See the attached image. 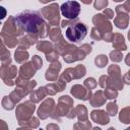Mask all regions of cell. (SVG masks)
Here are the masks:
<instances>
[{
    "label": "cell",
    "instance_id": "obj_1",
    "mask_svg": "<svg viewBox=\"0 0 130 130\" xmlns=\"http://www.w3.org/2000/svg\"><path fill=\"white\" fill-rule=\"evenodd\" d=\"M16 22L22 36L28 34L37 39H44L49 36L51 25L46 21L41 12L36 10H24L15 16Z\"/></svg>",
    "mask_w": 130,
    "mask_h": 130
},
{
    "label": "cell",
    "instance_id": "obj_2",
    "mask_svg": "<svg viewBox=\"0 0 130 130\" xmlns=\"http://www.w3.org/2000/svg\"><path fill=\"white\" fill-rule=\"evenodd\" d=\"M86 34H87V26L83 22L79 21L77 18L74 19L73 22L66 27V31H65L67 40L72 43H77L82 41L86 37Z\"/></svg>",
    "mask_w": 130,
    "mask_h": 130
},
{
    "label": "cell",
    "instance_id": "obj_3",
    "mask_svg": "<svg viewBox=\"0 0 130 130\" xmlns=\"http://www.w3.org/2000/svg\"><path fill=\"white\" fill-rule=\"evenodd\" d=\"M72 107H73V100L69 95H61L58 99V104L57 106H55V109L50 117L54 120H60L62 117L67 115V113Z\"/></svg>",
    "mask_w": 130,
    "mask_h": 130
},
{
    "label": "cell",
    "instance_id": "obj_4",
    "mask_svg": "<svg viewBox=\"0 0 130 130\" xmlns=\"http://www.w3.org/2000/svg\"><path fill=\"white\" fill-rule=\"evenodd\" d=\"M36 103L29 101H25L19 104L15 110V117L17 119L18 125L20 126L22 123L26 122L30 117H32L34 112L36 111Z\"/></svg>",
    "mask_w": 130,
    "mask_h": 130
},
{
    "label": "cell",
    "instance_id": "obj_5",
    "mask_svg": "<svg viewBox=\"0 0 130 130\" xmlns=\"http://www.w3.org/2000/svg\"><path fill=\"white\" fill-rule=\"evenodd\" d=\"M60 7L57 3L49 4L41 9V13L51 26H58L60 23Z\"/></svg>",
    "mask_w": 130,
    "mask_h": 130
},
{
    "label": "cell",
    "instance_id": "obj_6",
    "mask_svg": "<svg viewBox=\"0 0 130 130\" xmlns=\"http://www.w3.org/2000/svg\"><path fill=\"white\" fill-rule=\"evenodd\" d=\"M108 87H112L117 90L123 89L124 87L121 69L116 64H112L108 67Z\"/></svg>",
    "mask_w": 130,
    "mask_h": 130
},
{
    "label": "cell",
    "instance_id": "obj_7",
    "mask_svg": "<svg viewBox=\"0 0 130 130\" xmlns=\"http://www.w3.org/2000/svg\"><path fill=\"white\" fill-rule=\"evenodd\" d=\"M91 51H92L91 45L85 43V44L81 45L80 47H77L76 50L64 55L63 59L66 63H73V62H76V61H81L85 58L86 55L90 54Z\"/></svg>",
    "mask_w": 130,
    "mask_h": 130
},
{
    "label": "cell",
    "instance_id": "obj_8",
    "mask_svg": "<svg viewBox=\"0 0 130 130\" xmlns=\"http://www.w3.org/2000/svg\"><path fill=\"white\" fill-rule=\"evenodd\" d=\"M85 74H86V68H85V66L82 65V64H79V65H76L75 67L66 68L61 73V75L59 76V78L63 79L66 82H70L72 79H80Z\"/></svg>",
    "mask_w": 130,
    "mask_h": 130
},
{
    "label": "cell",
    "instance_id": "obj_9",
    "mask_svg": "<svg viewBox=\"0 0 130 130\" xmlns=\"http://www.w3.org/2000/svg\"><path fill=\"white\" fill-rule=\"evenodd\" d=\"M80 4L77 1H66L60 7L62 15L66 19H76L80 13Z\"/></svg>",
    "mask_w": 130,
    "mask_h": 130
},
{
    "label": "cell",
    "instance_id": "obj_10",
    "mask_svg": "<svg viewBox=\"0 0 130 130\" xmlns=\"http://www.w3.org/2000/svg\"><path fill=\"white\" fill-rule=\"evenodd\" d=\"M17 75V68L15 65H1L0 68V76L3 82L8 86H13L15 83Z\"/></svg>",
    "mask_w": 130,
    "mask_h": 130
},
{
    "label": "cell",
    "instance_id": "obj_11",
    "mask_svg": "<svg viewBox=\"0 0 130 130\" xmlns=\"http://www.w3.org/2000/svg\"><path fill=\"white\" fill-rule=\"evenodd\" d=\"M1 35L5 36H12V37H21L22 32L16 22L15 16H8V19L4 22L2 29H1Z\"/></svg>",
    "mask_w": 130,
    "mask_h": 130
},
{
    "label": "cell",
    "instance_id": "obj_12",
    "mask_svg": "<svg viewBox=\"0 0 130 130\" xmlns=\"http://www.w3.org/2000/svg\"><path fill=\"white\" fill-rule=\"evenodd\" d=\"M115 11L116 16L114 18V24L121 29L127 28L129 24V13L123 8V5H117Z\"/></svg>",
    "mask_w": 130,
    "mask_h": 130
},
{
    "label": "cell",
    "instance_id": "obj_13",
    "mask_svg": "<svg viewBox=\"0 0 130 130\" xmlns=\"http://www.w3.org/2000/svg\"><path fill=\"white\" fill-rule=\"evenodd\" d=\"M55 109V101L52 98H48L41 103V106L37 110L38 117L41 120H46L48 117L51 116L52 112Z\"/></svg>",
    "mask_w": 130,
    "mask_h": 130
},
{
    "label": "cell",
    "instance_id": "obj_14",
    "mask_svg": "<svg viewBox=\"0 0 130 130\" xmlns=\"http://www.w3.org/2000/svg\"><path fill=\"white\" fill-rule=\"evenodd\" d=\"M92 23L103 34L108 32V31H112V29H113V24L111 23L110 19L107 18L103 13L94 14L92 16Z\"/></svg>",
    "mask_w": 130,
    "mask_h": 130
},
{
    "label": "cell",
    "instance_id": "obj_15",
    "mask_svg": "<svg viewBox=\"0 0 130 130\" xmlns=\"http://www.w3.org/2000/svg\"><path fill=\"white\" fill-rule=\"evenodd\" d=\"M70 92L74 98L82 101H89V99L92 95L91 89L86 88L84 85H81V84H74L71 87Z\"/></svg>",
    "mask_w": 130,
    "mask_h": 130
},
{
    "label": "cell",
    "instance_id": "obj_16",
    "mask_svg": "<svg viewBox=\"0 0 130 130\" xmlns=\"http://www.w3.org/2000/svg\"><path fill=\"white\" fill-rule=\"evenodd\" d=\"M61 67H62V65L59 61L51 63V65L45 72V78L48 81H56L59 78V73H60Z\"/></svg>",
    "mask_w": 130,
    "mask_h": 130
},
{
    "label": "cell",
    "instance_id": "obj_17",
    "mask_svg": "<svg viewBox=\"0 0 130 130\" xmlns=\"http://www.w3.org/2000/svg\"><path fill=\"white\" fill-rule=\"evenodd\" d=\"M54 48H55V50H56L61 56H64V55H66V54H68V53H70V52H72V51H74V50L77 49L76 46H74L73 44L68 43L67 41H65L64 38H62L59 42L55 43Z\"/></svg>",
    "mask_w": 130,
    "mask_h": 130
},
{
    "label": "cell",
    "instance_id": "obj_18",
    "mask_svg": "<svg viewBox=\"0 0 130 130\" xmlns=\"http://www.w3.org/2000/svg\"><path fill=\"white\" fill-rule=\"evenodd\" d=\"M38 69L35 67V65L32 64L31 61L29 62H24L20 68H19V71H18V76L22 77V78H25V79H31L32 76L36 74V71Z\"/></svg>",
    "mask_w": 130,
    "mask_h": 130
},
{
    "label": "cell",
    "instance_id": "obj_19",
    "mask_svg": "<svg viewBox=\"0 0 130 130\" xmlns=\"http://www.w3.org/2000/svg\"><path fill=\"white\" fill-rule=\"evenodd\" d=\"M90 119L96 124L106 125L110 122V115L104 110H93L90 113Z\"/></svg>",
    "mask_w": 130,
    "mask_h": 130
},
{
    "label": "cell",
    "instance_id": "obj_20",
    "mask_svg": "<svg viewBox=\"0 0 130 130\" xmlns=\"http://www.w3.org/2000/svg\"><path fill=\"white\" fill-rule=\"evenodd\" d=\"M106 100H107V98H106L104 91L98 90L94 93H92L91 98L89 99V104L93 108H99V107H102L106 104Z\"/></svg>",
    "mask_w": 130,
    "mask_h": 130
},
{
    "label": "cell",
    "instance_id": "obj_21",
    "mask_svg": "<svg viewBox=\"0 0 130 130\" xmlns=\"http://www.w3.org/2000/svg\"><path fill=\"white\" fill-rule=\"evenodd\" d=\"M38 43V39L28 35V34H25L23 36H21L18 40V45H17V48L19 49H23V50H26L28 49L30 46H32L34 44H37Z\"/></svg>",
    "mask_w": 130,
    "mask_h": 130
},
{
    "label": "cell",
    "instance_id": "obj_22",
    "mask_svg": "<svg viewBox=\"0 0 130 130\" xmlns=\"http://www.w3.org/2000/svg\"><path fill=\"white\" fill-rule=\"evenodd\" d=\"M112 45H113V48L116 49V50H120V51H126L127 50V46H126V43H125V38L120 32L114 34V39H113Z\"/></svg>",
    "mask_w": 130,
    "mask_h": 130
},
{
    "label": "cell",
    "instance_id": "obj_23",
    "mask_svg": "<svg viewBox=\"0 0 130 130\" xmlns=\"http://www.w3.org/2000/svg\"><path fill=\"white\" fill-rule=\"evenodd\" d=\"M48 95V92H47V89H46V86H41L39 87L38 89L36 90H32L30 93H29V100L34 103H40L44 98H46Z\"/></svg>",
    "mask_w": 130,
    "mask_h": 130
},
{
    "label": "cell",
    "instance_id": "obj_24",
    "mask_svg": "<svg viewBox=\"0 0 130 130\" xmlns=\"http://www.w3.org/2000/svg\"><path fill=\"white\" fill-rule=\"evenodd\" d=\"M27 94H28V92H27L24 88L16 86V88L10 92L9 96H10V99L13 101L14 104H17V103H19V102L22 100V98H24V96L27 95Z\"/></svg>",
    "mask_w": 130,
    "mask_h": 130
},
{
    "label": "cell",
    "instance_id": "obj_25",
    "mask_svg": "<svg viewBox=\"0 0 130 130\" xmlns=\"http://www.w3.org/2000/svg\"><path fill=\"white\" fill-rule=\"evenodd\" d=\"M54 49H55L54 45L49 41H38L37 43V50L40 52H43L45 55L50 53Z\"/></svg>",
    "mask_w": 130,
    "mask_h": 130
},
{
    "label": "cell",
    "instance_id": "obj_26",
    "mask_svg": "<svg viewBox=\"0 0 130 130\" xmlns=\"http://www.w3.org/2000/svg\"><path fill=\"white\" fill-rule=\"evenodd\" d=\"M1 65H10L11 64V57H10V52L6 48L5 44L1 42Z\"/></svg>",
    "mask_w": 130,
    "mask_h": 130
},
{
    "label": "cell",
    "instance_id": "obj_27",
    "mask_svg": "<svg viewBox=\"0 0 130 130\" xmlns=\"http://www.w3.org/2000/svg\"><path fill=\"white\" fill-rule=\"evenodd\" d=\"M28 57H29V54H28V52L26 50L17 48L16 51L14 52V60L16 61V63L23 64L24 62L27 61Z\"/></svg>",
    "mask_w": 130,
    "mask_h": 130
},
{
    "label": "cell",
    "instance_id": "obj_28",
    "mask_svg": "<svg viewBox=\"0 0 130 130\" xmlns=\"http://www.w3.org/2000/svg\"><path fill=\"white\" fill-rule=\"evenodd\" d=\"M1 36V42L5 44L6 47L8 48H14L18 45V40L17 37H12V36H5V35H0Z\"/></svg>",
    "mask_w": 130,
    "mask_h": 130
},
{
    "label": "cell",
    "instance_id": "obj_29",
    "mask_svg": "<svg viewBox=\"0 0 130 130\" xmlns=\"http://www.w3.org/2000/svg\"><path fill=\"white\" fill-rule=\"evenodd\" d=\"M49 38H50V40H51L52 42H54V43L59 42V41L63 38L60 27H59V26H51L50 31H49Z\"/></svg>",
    "mask_w": 130,
    "mask_h": 130
},
{
    "label": "cell",
    "instance_id": "obj_30",
    "mask_svg": "<svg viewBox=\"0 0 130 130\" xmlns=\"http://www.w3.org/2000/svg\"><path fill=\"white\" fill-rule=\"evenodd\" d=\"M39 125H40L39 117L32 116V117H30L26 122L22 123V124L20 125V128H21V129H22V128H23V129H36V128L39 127Z\"/></svg>",
    "mask_w": 130,
    "mask_h": 130
},
{
    "label": "cell",
    "instance_id": "obj_31",
    "mask_svg": "<svg viewBox=\"0 0 130 130\" xmlns=\"http://www.w3.org/2000/svg\"><path fill=\"white\" fill-rule=\"evenodd\" d=\"M76 117L78 121H87L88 120V113L87 109L84 105H77L76 106Z\"/></svg>",
    "mask_w": 130,
    "mask_h": 130
},
{
    "label": "cell",
    "instance_id": "obj_32",
    "mask_svg": "<svg viewBox=\"0 0 130 130\" xmlns=\"http://www.w3.org/2000/svg\"><path fill=\"white\" fill-rule=\"evenodd\" d=\"M119 120L123 124H130V107H125L120 111Z\"/></svg>",
    "mask_w": 130,
    "mask_h": 130
},
{
    "label": "cell",
    "instance_id": "obj_33",
    "mask_svg": "<svg viewBox=\"0 0 130 130\" xmlns=\"http://www.w3.org/2000/svg\"><path fill=\"white\" fill-rule=\"evenodd\" d=\"M108 61H109L108 56H106V55H104V54L98 55V56L94 58V64H95V66L99 67V68H104V67H106V65L108 64Z\"/></svg>",
    "mask_w": 130,
    "mask_h": 130
},
{
    "label": "cell",
    "instance_id": "obj_34",
    "mask_svg": "<svg viewBox=\"0 0 130 130\" xmlns=\"http://www.w3.org/2000/svg\"><path fill=\"white\" fill-rule=\"evenodd\" d=\"M1 105H2V107H3L5 110L11 111V110H13V109L15 108V105H16V104L13 103V101L10 99L9 95H5V96H3L2 101H1Z\"/></svg>",
    "mask_w": 130,
    "mask_h": 130
},
{
    "label": "cell",
    "instance_id": "obj_35",
    "mask_svg": "<svg viewBox=\"0 0 130 130\" xmlns=\"http://www.w3.org/2000/svg\"><path fill=\"white\" fill-rule=\"evenodd\" d=\"M91 123L87 121H78L73 125V129H77V130H89L91 129Z\"/></svg>",
    "mask_w": 130,
    "mask_h": 130
},
{
    "label": "cell",
    "instance_id": "obj_36",
    "mask_svg": "<svg viewBox=\"0 0 130 130\" xmlns=\"http://www.w3.org/2000/svg\"><path fill=\"white\" fill-rule=\"evenodd\" d=\"M109 57H110V59H111L113 62L118 63V62H121V61H122V59H123V54H122V51L115 49L114 51H111V52H110Z\"/></svg>",
    "mask_w": 130,
    "mask_h": 130
},
{
    "label": "cell",
    "instance_id": "obj_37",
    "mask_svg": "<svg viewBox=\"0 0 130 130\" xmlns=\"http://www.w3.org/2000/svg\"><path fill=\"white\" fill-rule=\"evenodd\" d=\"M106 111L107 113L110 115V116H116L117 113H118V106H117V103L114 101V102H110L107 104V107H106Z\"/></svg>",
    "mask_w": 130,
    "mask_h": 130
},
{
    "label": "cell",
    "instance_id": "obj_38",
    "mask_svg": "<svg viewBox=\"0 0 130 130\" xmlns=\"http://www.w3.org/2000/svg\"><path fill=\"white\" fill-rule=\"evenodd\" d=\"M104 93L108 100H114L118 96V90L112 87H106L104 90Z\"/></svg>",
    "mask_w": 130,
    "mask_h": 130
},
{
    "label": "cell",
    "instance_id": "obj_39",
    "mask_svg": "<svg viewBox=\"0 0 130 130\" xmlns=\"http://www.w3.org/2000/svg\"><path fill=\"white\" fill-rule=\"evenodd\" d=\"M103 32L95 26H93L90 30V38L94 41H102L103 40Z\"/></svg>",
    "mask_w": 130,
    "mask_h": 130
},
{
    "label": "cell",
    "instance_id": "obj_40",
    "mask_svg": "<svg viewBox=\"0 0 130 130\" xmlns=\"http://www.w3.org/2000/svg\"><path fill=\"white\" fill-rule=\"evenodd\" d=\"M59 56H60V54H59V53L54 49V50H53V51H51L50 53L46 54V59H47V61H48V62L53 63V62L58 61Z\"/></svg>",
    "mask_w": 130,
    "mask_h": 130
},
{
    "label": "cell",
    "instance_id": "obj_41",
    "mask_svg": "<svg viewBox=\"0 0 130 130\" xmlns=\"http://www.w3.org/2000/svg\"><path fill=\"white\" fill-rule=\"evenodd\" d=\"M96 80L93 78V77H87L84 81H83V85L86 87V88H89V89H94L96 87Z\"/></svg>",
    "mask_w": 130,
    "mask_h": 130
},
{
    "label": "cell",
    "instance_id": "obj_42",
    "mask_svg": "<svg viewBox=\"0 0 130 130\" xmlns=\"http://www.w3.org/2000/svg\"><path fill=\"white\" fill-rule=\"evenodd\" d=\"M46 89H47V92H48L49 95H55L57 92H59V89H58V87H57L56 82L47 84V85H46Z\"/></svg>",
    "mask_w": 130,
    "mask_h": 130
},
{
    "label": "cell",
    "instance_id": "obj_43",
    "mask_svg": "<svg viewBox=\"0 0 130 130\" xmlns=\"http://www.w3.org/2000/svg\"><path fill=\"white\" fill-rule=\"evenodd\" d=\"M109 4L108 0H94L93 2V8L96 10H102L105 9Z\"/></svg>",
    "mask_w": 130,
    "mask_h": 130
},
{
    "label": "cell",
    "instance_id": "obj_44",
    "mask_svg": "<svg viewBox=\"0 0 130 130\" xmlns=\"http://www.w3.org/2000/svg\"><path fill=\"white\" fill-rule=\"evenodd\" d=\"M30 61L32 62V64L35 65V67H36L38 70L42 68V66H43V60H42V58H41L40 56H38V55L32 56V58H31Z\"/></svg>",
    "mask_w": 130,
    "mask_h": 130
},
{
    "label": "cell",
    "instance_id": "obj_45",
    "mask_svg": "<svg viewBox=\"0 0 130 130\" xmlns=\"http://www.w3.org/2000/svg\"><path fill=\"white\" fill-rule=\"evenodd\" d=\"M99 84L102 88H106L108 87V75H102L99 79Z\"/></svg>",
    "mask_w": 130,
    "mask_h": 130
},
{
    "label": "cell",
    "instance_id": "obj_46",
    "mask_svg": "<svg viewBox=\"0 0 130 130\" xmlns=\"http://www.w3.org/2000/svg\"><path fill=\"white\" fill-rule=\"evenodd\" d=\"M113 39H114V32H112V31H108L103 35V40L105 42H108V43L113 42Z\"/></svg>",
    "mask_w": 130,
    "mask_h": 130
},
{
    "label": "cell",
    "instance_id": "obj_47",
    "mask_svg": "<svg viewBox=\"0 0 130 130\" xmlns=\"http://www.w3.org/2000/svg\"><path fill=\"white\" fill-rule=\"evenodd\" d=\"M103 14H104L107 18H109V19L114 18V11H113L112 9H110V8H105L104 11H103Z\"/></svg>",
    "mask_w": 130,
    "mask_h": 130
},
{
    "label": "cell",
    "instance_id": "obj_48",
    "mask_svg": "<svg viewBox=\"0 0 130 130\" xmlns=\"http://www.w3.org/2000/svg\"><path fill=\"white\" fill-rule=\"evenodd\" d=\"M75 117H76V109L72 107V108L69 110V112L67 113L66 118H68V119H74Z\"/></svg>",
    "mask_w": 130,
    "mask_h": 130
},
{
    "label": "cell",
    "instance_id": "obj_49",
    "mask_svg": "<svg viewBox=\"0 0 130 130\" xmlns=\"http://www.w3.org/2000/svg\"><path fill=\"white\" fill-rule=\"evenodd\" d=\"M123 82L124 84H127V85H130V70H128L124 75H123Z\"/></svg>",
    "mask_w": 130,
    "mask_h": 130
},
{
    "label": "cell",
    "instance_id": "obj_50",
    "mask_svg": "<svg viewBox=\"0 0 130 130\" xmlns=\"http://www.w3.org/2000/svg\"><path fill=\"white\" fill-rule=\"evenodd\" d=\"M74 20V19H73ZM73 20H71V19H64V20H62L61 21V27H63V28H65V27H67L68 25H70L72 22H73Z\"/></svg>",
    "mask_w": 130,
    "mask_h": 130
},
{
    "label": "cell",
    "instance_id": "obj_51",
    "mask_svg": "<svg viewBox=\"0 0 130 130\" xmlns=\"http://www.w3.org/2000/svg\"><path fill=\"white\" fill-rule=\"evenodd\" d=\"M46 128L48 129V130H58L60 127L57 125V124H54V123H51V124H48L47 126H46Z\"/></svg>",
    "mask_w": 130,
    "mask_h": 130
},
{
    "label": "cell",
    "instance_id": "obj_52",
    "mask_svg": "<svg viewBox=\"0 0 130 130\" xmlns=\"http://www.w3.org/2000/svg\"><path fill=\"white\" fill-rule=\"evenodd\" d=\"M123 8H124L128 13H130V0H126V1L124 2Z\"/></svg>",
    "mask_w": 130,
    "mask_h": 130
},
{
    "label": "cell",
    "instance_id": "obj_53",
    "mask_svg": "<svg viewBox=\"0 0 130 130\" xmlns=\"http://www.w3.org/2000/svg\"><path fill=\"white\" fill-rule=\"evenodd\" d=\"M0 130H8V126L6 125V123H5V121H3V120H1L0 121Z\"/></svg>",
    "mask_w": 130,
    "mask_h": 130
},
{
    "label": "cell",
    "instance_id": "obj_54",
    "mask_svg": "<svg viewBox=\"0 0 130 130\" xmlns=\"http://www.w3.org/2000/svg\"><path fill=\"white\" fill-rule=\"evenodd\" d=\"M125 63L127 66H130V53H128L125 57Z\"/></svg>",
    "mask_w": 130,
    "mask_h": 130
},
{
    "label": "cell",
    "instance_id": "obj_55",
    "mask_svg": "<svg viewBox=\"0 0 130 130\" xmlns=\"http://www.w3.org/2000/svg\"><path fill=\"white\" fill-rule=\"evenodd\" d=\"M80 1H81L83 4H86V5H87V4H90V3L92 2V0H80Z\"/></svg>",
    "mask_w": 130,
    "mask_h": 130
},
{
    "label": "cell",
    "instance_id": "obj_56",
    "mask_svg": "<svg viewBox=\"0 0 130 130\" xmlns=\"http://www.w3.org/2000/svg\"><path fill=\"white\" fill-rule=\"evenodd\" d=\"M52 1H54V0H39V2H41V3H44V4H46V3H49V2H52Z\"/></svg>",
    "mask_w": 130,
    "mask_h": 130
},
{
    "label": "cell",
    "instance_id": "obj_57",
    "mask_svg": "<svg viewBox=\"0 0 130 130\" xmlns=\"http://www.w3.org/2000/svg\"><path fill=\"white\" fill-rule=\"evenodd\" d=\"M2 8V10H3V14H2V16H1V19H3L4 17H5V10H4V7H1Z\"/></svg>",
    "mask_w": 130,
    "mask_h": 130
},
{
    "label": "cell",
    "instance_id": "obj_58",
    "mask_svg": "<svg viewBox=\"0 0 130 130\" xmlns=\"http://www.w3.org/2000/svg\"><path fill=\"white\" fill-rule=\"evenodd\" d=\"M127 37H128V40L130 41V29L128 30V34H127Z\"/></svg>",
    "mask_w": 130,
    "mask_h": 130
},
{
    "label": "cell",
    "instance_id": "obj_59",
    "mask_svg": "<svg viewBox=\"0 0 130 130\" xmlns=\"http://www.w3.org/2000/svg\"><path fill=\"white\" fill-rule=\"evenodd\" d=\"M114 2H122V1H124V0H113Z\"/></svg>",
    "mask_w": 130,
    "mask_h": 130
},
{
    "label": "cell",
    "instance_id": "obj_60",
    "mask_svg": "<svg viewBox=\"0 0 130 130\" xmlns=\"http://www.w3.org/2000/svg\"><path fill=\"white\" fill-rule=\"evenodd\" d=\"M128 130H130V127H128Z\"/></svg>",
    "mask_w": 130,
    "mask_h": 130
}]
</instances>
